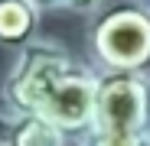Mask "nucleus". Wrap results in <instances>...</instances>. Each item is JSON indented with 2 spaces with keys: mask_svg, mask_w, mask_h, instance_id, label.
Segmentation results:
<instances>
[{
  "mask_svg": "<svg viewBox=\"0 0 150 146\" xmlns=\"http://www.w3.org/2000/svg\"><path fill=\"white\" fill-rule=\"evenodd\" d=\"M88 49L101 71H150V7L140 0L101 7L88 29Z\"/></svg>",
  "mask_w": 150,
  "mask_h": 146,
  "instance_id": "f03ea898",
  "label": "nucleus"
},
{
  "mask_svg": "<svg viewBox=\"0 0 150 146\" xmlns=\"http://www.w3.org/2000/svg\"><path fill=\"white\" fill-rule=\"evenodd\" d=\"M140 3H144V7H150V0H140Z\"/></svg>",
  "mask_w": 150,
  "mask_h": 146,
  "instance_id": "1a4fd4ad",
  "label": "nucleus"
},
{
  "mask_svg": "<svg viewBox=\"0 0 150 146\" xmlns=\"http://www.w3.org/2000/svg\"><path fill=\"white\" fill-rule=\"evenodd\" d=\"M39 10H69V13H98L105 0H33Z\"/></svg>",
  "mask_w": 150,
  "mask_h": 146,
  "instance_id": "423d86ee",
  "label": "nucleus"
},
{
  "mask_svg": "<svg viewBox=\"0 0 150 146\" xmlns=\"http://www.w3.org/2000/svg\"><path fill=\"white\" fill-rule=\"evenodd\" d=\"M82 146H150V136H140V140H111V136H98V133H85L79 140Z\"/></svg>",
  "mask_w": 150,
  "mask_h": 146,
  "instance_id": "0eeeda50",
  "label": "nucleus"
},
{
  "mask_svg": "<svg viewBox=\"0 0 150 146\" xmlns=\"http://www.w3.org/2000/svg\"><path fill=\"white\" fill-rule=\"evenodd\" d=\"M7 130H10V124H7L4 117H0V146H4V136H7Z\"/></svg>",
  "mask_w": 150,
  "mask_h": 146,
  "instance_id": "6e6552de",
  "label": "nucleus"
},
{
  "mask_svg": "<svg viewBox=\"0 0 150 146\" xmlns=\"http://www.w3.org/2000/svg\"><path fill=\"white\" fill-rule=\"evenodd\" d=\"M91 133L111 140L150 136V78L147 71H101Z\"/></svg>",
  "mask_w": 150,
  "mask_h": 146,
  "instance_id": "7ed1b4c3",
  "label": "nucleus"
},
{
  "mask_svg": "<svg viewBox=\"0 0 150 146\" xmlns=\"http://www.w3.org/2000/svg\"><path fill=\"white\" fill-rule=\"evenodd\" d=\"M69 133L39 114H16L4 136V146H65Z\"/></svg>",
  "mask_w": 150,
  "mask_h": 146,
  "instance_id": "39448f33",
  "label": "nucleus"
},
{
  "mask_svg": "<svg viewBox=\"0 0 150 146\" xmlns=\"http://www.w3.org/2000/svg\"><path fill=\"white\" fill-rule=\"evenodd\" d=\"M39 13L33 0H0V45L16 52L30 45L39 29Z\"/></svg>",
  "mask_w": 150,
  "mask_h": 146,
  "instance_id": "20e7f679",
  "label": "nucleus"
},
{
  "mask_svg": "<svg viewBox=\"0 0 150 146\" xmlns=\"http://www.w3.org/2000/svg\"><path fill=\"white\" fill-rule=\"evenodd\" d=\"M101 71L72 59L62 45L33 39L16 52L4 78V101L13 114H39L69 136H85L95 124V101Z\"/></svg>",
  "mask_w": 150,
  "mask_h": 146,
  "instance_id": "f257e3e1",
  "label": "nucleus"
}]
</instances>
